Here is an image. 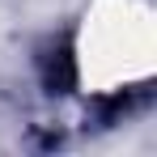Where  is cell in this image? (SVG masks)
<instances>
[{
    "label": "cell",
    "instance_id": "1",
    "mask_svg": "<svg viewBox=\"0 0 157 157\" xmlns=\"http://www.w3.org/2000/svg\"><path fill=\"white\" fill-rule=\"evenodd\" d=\"M43 77H47V85L51 89H68L72 81H77V64H72V51L59 43V47H47V55H43Z\"/></svg>",
    "mask_w": 157,
    "mask_h": 157
}]
</instances>
